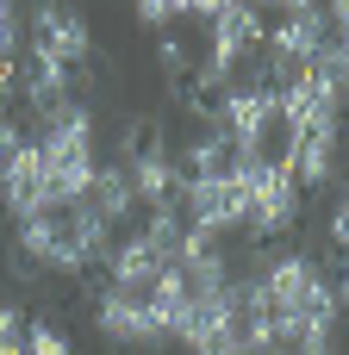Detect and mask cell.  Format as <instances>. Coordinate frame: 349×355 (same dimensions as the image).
I'll use <instances>...</instances> for the list:
<instances>
[{
    "mask_svg": "<svg viewBox=\"0 0 349 355\" xmlns=\"http://www.w3.org/2000/svg\"><path fill=\"white\" fill-rule=\"evenodd\" d=\"M31 44H44L69 75L94 56V25H87V12H75V6H62V0H31Z\"/></svg>",
    "mask_w": 349,
    "mask_h": 355,
    "instance_id": "obj_9",
    "label": "cell"
},
{
    "mask_svg": "<svg viewBox=\"0 0 349 355\" xmlns=\"http://www.w3.org/2000/svg\"><path fill=\"white\" fill-rule=\"evenodd\" d=\"M0 355H25V324L12 306H0Z\"/></svg>",
    "mask_w": 349,
    "mask_h": 355,
    "instance_id": "obj_20",
    "label": "cell"
},
{
    "mask_svg": "<svg viewBox=\"0 0 349 355\" xmlns=\"http://www.w3.org/2000/svg\"><path fill=\"white\" fill-rule=\"evenodd\" d=\"M325 19H331V25H337V37H343V31H349V0H331V6H325Z\"/></svg>",
    "mask_w": 349,
    "mask_h": 355,
    "instance_id": "obj_26",
    "label": "cell"
},
{
    "mask_svg": "<svg viewBox=\"0 0 349 355\" xmlns=\"http://www.w3.org/2000/svg\"><path fill=\"white\" fill-rule=\"evenodd\" d=\"M244 312L256 349L331 355L337 349V293L312 256H275L256 281H244Z\"/></svg>",
    "mask_w": 349,
    "mask_h": 355,
    "instance_id": "obj_1",
    "label": "cell"
},
{
    "mask_svg": "<svg viewBox=\"0 0 349 355\" xmlns=\"http://www.w3.org/2000/svg\"><path fill=\"white\" fill-rule=\"evenodd\" d=\"M250 6H275V12L287 19V12H306V6H318V0H250Z\"/></svg>",
    "mask_w": 349,
    "mask_h": 355,
    "instance_id": "obj_25",
    "label": "cell"
},
{
    "mask_svg": "<svg viewBox=\"0 0 349 355\" xmlns=\"http://www.w3.org/2000/svg\"><path fill=\"white\" fill-rule=\"evenodd\" d=\"M169 268V256L137 231L131 243H119L112 256H106V287H119V293H150V281Z\"/></svg>",
    "mask_w": 349,
    "mask_h": 355,
    "instance_id": "obj_14",
    "label": "cell"
},
{
    "mask_svg": "<svg viewBox=\"0 0 349 355\" xmlns=\"http://www.w3.org/2000/svg\"><path fill=\"white\" fill-rule=\"evenodd\" d=\"M331 243H337V250L349 256V193L337 200V212H331Z\"/></svg>",
    "mask_w": 349,
    "mask_h": 355,
    "instance_id": "obj_22",
    "label": "cell"
},
{
    "mask_svg": "<svg viewBox=\"0 0 349 355\" xmlns=\"http://www.w3.org/2000/svg\"><path fill=\"white\" fill-rule=\"evenodd\" d=\"M231 0H187V12H200V19H212V12H225Z\"/></svg>",
    "mask_w": 349,
    "mask_h": 355,
    "instance_id": "obj_27",
    "label": "cell"
},
{
    "mask_svg": "<svg viewBox=\"0 0 349 355\" xmlns=\"http://www.w3.org/2000/svg\"><path fill=\"white\" fill-rule=\"evenodd\" d=\"M87 206H94L106 225H125V218L137 212V187H131V168H125V162H100L94 187H87Z\"/></svg>",
    "mask_w": 349,
    "mask_h": 355,
    "instance_id": "obj_15",
    "label": "cell"
},
{
    "mask_svg": "<svg viewBox=\"0 0 349 355\" xmlns=\"http://www.w3.org/2000/svg\"><path fill=\"white\" fill-rule=\"evenodd\" d=\"M131 12L144 25H175V19H187V0H131Z\"/></svg>",
    "mask_w": 349,
    "mask_h": 355,
    "instance_id": "obj_19",
    "label": "cell"
},
{
    "mask_svg": "<svg viewBox=\"0 0 349 355\" xmlns=\"http://www.w3.org/2000/svg\"><path fill=\"white\" fill-rule=\"evenodd\" d=\"M19 44H25V12L19 0H0V62H19Z\"/></svg>",
    "mask_w": 349,
    "mask_h": 355,
    "instance_id": "obj_17",
    "label": "cell"
},
{
    "mask_svg": "<svg viewBox=\"0 0 349 355\" xmlns=\"http://www.w3.org/2000/svg\"><path fill=\"white\" fill-rule=\"evenodd\" d=\"M25 355H75V349H69V337L56 324L37 318V324H25Z\"/></svg>",
    "mask_w": 349,
    "mask_h": 355,
    "instance_id": "obj_18",
    "label": "cell"
},
{
    "mask_svg": "<svg viewBox=\"0 0 349 355\" xmlns=\"http://www.w3.org/2000/svg\"><path fill=\"white\" fill-rule=\"evenodd\" d=\"M325 62H331V75H337V87H343V100H349V31L325 44Z\"/></svg>",
    "mask_w": 349,
    "mask_h": 355,
    "instance_id": "obj_21",
    "label": "cell"
},
{
    "mask_svg": "<svg viewBox=\"0 0 349 355\" xmlns=\"http://www.w3.org/2000/svg\"><path fill=\"white\" fill-rule=\"evenodd\" d=\"M256 355H287V349H256Z\"/></svg>",
    "mask_w": 349,
    "mask_h": 355,
    "instance_id": "obj_28",
    "label": "cell"
},
{
    "mask_svg": "<svg viewBox=\"0 0 349 355\" xmlns=\"http://www.w3.org/2000/svg\"><path fill=\"white\" fill-rule=\"evenodd\" d=\"M0 206L12 225L37 218V212H56L50 206V187H44V162H37V144L25 137L12 156H0Z\"/></svg>",
    "mask_w": 349,
    "mask_h": 355,
    "instance_id": "obj_10",
    "label": "cell"
},
{
    "mask_svg": "<svg viewBox=\"0 0 349 355\" xmlns=\"http://www.w3.org/2000/svg\"><path fill=\"white\" fill-rule=\"evenodd\" d=\"M19 94V62H0V106Z\"/></svg>",
    "mask_w": 349,
    "mask_h": 355,
    "instance_id": "obj_23",
    "label": "cell"
},
{
    "mask_svg": "<svg viewBox=\"0 0 349 355\" xmlns=\"http://www.w3.org/2000/svg\"><path fill=\"white\" fill-rule=\"evenodd\" d=\"M37 162H44V187H50V206H81L94 175H100V131H94V112L87 106H69L44 125L37 137Z\"/></svg>",
    "mask_w": 349,
    "mask_h": 355,
    "instance_id": "obj_3",
    "label": "cell"
},
{
    "mask_svg": "<svg viewBox=\"0 0 349 355\" xmlns=\"http://www.w3.org/2000/svg\"><path fill=\"white\" fill-rule=\"evenodd\" d=\"M337 137H343V131H287L281 162H287V175L300 181V193H306V187H325V181L337 175Z\"/></svg>",
    "mask_w": 349,
    "mask_h": 355,
    "instance_id": "obj_13",
    "label": "cell"
},
{
    "mask_svg": "<svg viewBox=\"0 0 349 355\" xmlns=\"http://www.w3.org/2000/svg\"><path fill=\"white\" fill-rule=\"evenodd\" d=\"M156 69L169 75V87H187V81H194V56H187V44H181V37H162V44H156Z\"/></svg>",
    "mask_w": 349,
    "mask_h": 355,
    "instance_id": "obj_16",
    "label": "cell"
},
{
    "mask_svg": "<svg viewBox=\"0 0 349 355\" xmlns=\"http://www.w3.org/2000/svg\"><path fill=\"white\" fill-rule=\"evenodd\" d=\"M181 206H187V225L200 237H225V231H244V175L237 168H219V175H187L181 187Z\"/></svg>",
    "mask_w": 349,
    "mask_h": 355,
    "instance_id": "obj_7",
    "label": "cell"
},
{
    "mask_svg": "<svg viewBox=\"0 0 349 355\" xmlns=\"http://www.w3.org/2000/svg\"><path fill=\"white\" fill-rule=\"evenodd\" d=\"M94 324H100V337H106L112 349H156V343H169L144 293H119V287H106V293L94 300Z\"/></svg>",
    "mask_w": 349,
    "mask_h": 355,
    "instance_id": "obj_8",
    "label": "cell"
},
{
    "mask_svg": "<svg viewBox=\"0 0 349 355\" xmlns=\"http://www.w3.org/2000/svg\"><path fill=\"white\" fill-rule=\"evenodd\" d=\"M231 168L244 175V231L256 243L287 237L300 218V181L287 175L281 156H231Z\"/></svg>",
    "mask_w": 349,
    "mask_h": 355,
    "instance_id": "obj_4",
    "label": "cell"
},
{
    "mask_svg": "<svg viewBox=\"0 0 349 355\" xmlns=\"http://www.w3.org/2000/svg\"><path fill=\"white\" fill-rule=\"evenodd\" d=\"M331 293H337V318H349V262H343V275L331 281Z\"/></svg>",
    "mask_w": 349,
    "mask_h": 355,
    "instance_id": "obj_24",
    "label": "cell"
},
{
    "mask_svg": "<svg viewBox=\"0 0 349 355\" xmlns=\"http://www.w3.org/2000/svg\"><path fill=\"white\" fill-rule=\"evenodd\" d=\"M262 37H269V25H262V6H250V0H231L225 12H212V31H206V62H200L194 75L225 87V81L237 75V62L262 50Z\"/></svg>",
    "mask_w": 349,
    "mask_h": 355,
    "instance_id": "obj_5",
    "label": "cell"
},
{
    "mask_svg": "<svg viewBox=\"0 0 349 355\" xmlns=\"http://www.w3.org/2000/svg\"><path fill=\"white\" fill-rule=\"evenodd\" d=\"M19 94H25V106L50 125L56 112H69L75 106V75L44 50V44H25V62H19Z\"/></svg>",
    "mask_w": 349,
    "mask_h": 355,
    "instance_id": "obj_11",
    "label": "cell"
},
{
    "mask_svg": "<svg viewBox=\"0 0 349 355\" xmlns=\"http://www.w3.org/2000/svg\"><path fill=\"white\" fill-rule=\"evenodd\" d=\"M19 256L50 268V275H81L87 262L112 256V225L81 200V206H56L19 225Z\"/></svg>",
    "mask_w": 349,
    "mask_h": 355,
    "instance_id": "obj_2",
    "label": "cell"
},
{
    "mask_svg": "<svg viewBox=\"0 0 349 355\" xmlns=\"http://www.w3.org/2000/svg\"><path fill=\"white\" fill-rule=\"evenodd\" d=\"M125 168H131V187H137V206H175L181 200V187H187V168L162 150V137L156 144H144V150H131V156H119Z\"/></svg>",
    "mask_w": 349,
    "mask_h": 355,
    "instance_id": "obj_12",
    "label": "cell"
},
{
    "mask_svg": "<svg viewBox=\"0 0 349 355\" xmlns=\"http://www.w3.org/2000/svg\"><path fill=\"white\" fill-rule=\"evenodd\" d=\"M275 119H281L275 87L244 81V87H225V100H219V119H212V125L231 137V156H269V131H275Z\"/></svg>",
    "mask_w": 349,
    "mask_h": 355,
    "instance_id": "obj_6",
    "label": "cell"
}]
</instances>
